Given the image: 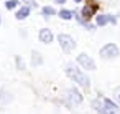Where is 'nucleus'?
I'll list each match as a JSON object with an SVG mask.
<instances>
[{
  "mask_svg": "<svg viewBox=\"0 0 120 114\" xmlns=\"http://www.w3.org/2000/svg\"><path fill=\"white\" fill-rule=\"evenodd\" d=\"M66 74L72 79V81H76L79 86H82V88H89L90 86V83H89V78L76 66V65H72V63H69V65H66Z\"/></svg>",
  "mask_w": 120,
  "mask_h": 114,
  "instance_id": "nucleus-1",
  "label": "nucleus"
},
{
  "mask_svg": "<svg viewBox=\"0 0 120 114\" xmlns=\"http://www.w3.org/2000/svg\"><path fill=\"white\" fill-rule=\"evenodd\" d=\"M92 106L100 112V114H118V107L115 102H112L110 99L104 98V99H95L92 102Z\"/></svg>",
  "mask_w": 120,
  "mask_h": 114,
  "instance_id": "nucleus-2",
  "label": "nucleus"
},
{
  "mask_svg": "<svg viewBox=\"0 0 120 114\" xmlns=\"http://www.w3.org/2000/svg\"><path fill=\"white\" fill-rule=\"evenodd\" d=\"M118 56V48L113 43H107L105 46L100 48V58L102 60H113Z\"/></svg>",
  "mask_w": 120,
  "mask_h": 114,
  "instance_id": "nucleus-3",
  "label": "nucleus"
},
{
  "mask_svg": "<svg viewBox=\"0 0 120 114\" xmlns=\"http://www.w3.org/2000/svg\"><path fill=\"white\" fill-rule=\"evenodd\" d=\"M58 41H59V45H61V48H63L64 51H71V50L76 46V43H74L72 37L64 35V33H61V35L58 37Z\"/></svg>",
  "mask_w": 120,
  "mask_h": 114,
  "instance_id": "nucleus-4",
  "label": "nucleus"
},
{
  "mask_svg": "<svg viewBox=\"0 0 120 114\" xmlns=\"http://www.w3.org/2000/svg\"><path fill=\"white\" fill-rule=\"evenodd\" d=\"M77 63L82 66V68H86V69H95V63H94V60L89 56V55H79L77 56Z\"/></svg>",
  "mask_w": 120,
  "mask_h": 114,
  "instance_id": "nucleus-5",
  "label": "nucleus"
},
{
  "mask_svg": "<svg viewBox=\"0 0 120 114\" xmlns=\"http://www.w3.org/2000/svg\"><path fill=\"white\" fill-rule=\"evenodd\" d=\"M38 37H40V41H43V43H51L53 41V33L48 28H41L40 33H38Z\"/></svg>",
  "mask_w": 120,
  "mask_h": 114,
  "instance_id": "nucleus-6",
  "label": "nucleus"
},
{
  "mask_svg": "<svg viewBox=\"0 0 120 114\" xmlns=\"http://www.w3.org/2000/svg\"><path fill=\"white\" fill-rule=\"evenodd\" d=\"M95 10H97V5H95V4H92V5H90V4H89V5H86V7L82 8L81 15H82V18H86V20H87V18H90V17L95 13Z\"/></svg>",
  "mask_w": 120,
  "mask_h": 114,
  "instance_id": "nucleus-7",
  "label": "nucleus"
},
{
  "mask_svg": "<svg viewBox=\"0 0 120 114\" xmlns=\"http://www.w3.org/2000/svg\"><path fill=\"white\" fill-rule=\"evenodd\" d=\"M68 93H69L68 96L71 98V101H72L74 104H77V102H82V94H81L77 89H74V88H72V89H69Z\"/></svg>",
  "mask_w": 120,
  "mask_h": 114,
  "instance_id": "nucleus-8",
  "label": "nucleus"
},
{
  "mask_svg": "<svg viewBox=\"0 0 120 114\" xmlns=\"http://www.w3.org/2000/svg\"><path fill=\"white\" fill-rule=\"evenodd\" d=\"M28 13H30V7H28V5H25V7H22V8L17 12V15H15V17H17L18 20H25V18L28 17Z\"/></svg>",
  "mask_w": 120,
  "mask_h": 114,
  "instance_id": "nucleus-9",
  "label": "nucleus"
},
{
  "mask_svg": "<svg viewBox=\"0 0 120 114\" xmlns=\"http://www.w3.org/2000/svg\"><path fill=\"white\" fill-rule=\"evenodd\" d=\"M31 58H33V65H35V66L43 63V58H41V55H40L38 51H33V53H31Z\"/></svg>",
  "mask_w": 120,
  "mask_h": 114,
  "instance_id": "nucleus-10",
  "label": "nucleus"
},
{
  "mask_svg": "<svg viewBox=\"0 0 120 114\" xmlns=\"http://www.w3.org/2000/svg\"><path fill=\"white\" fill-rule=\"evenodd\" d=\"M72 15H74V13H72L71 10H61V12H59V17H61L63 20H69V18H72Z\"/></svg>",
  "mask_w": 120,
  "mask_h": 114,
  "instance_id": "nucleus-11",
  "label": "nucleus"
},
{
  "mask_svg": "<svg viewBox=\"0 0 120 114\" xmlns=\"http://www.w3.org/2000/svg\"><path fill=\"white\" fill-rule=\"evenodd\" d=\"M107 22H110V15H99L97 17V25H105Z\"/></svg>",
  "mask_w": 120,
  "mask_h": 114,
  "instance_id": "nucleus-12",
  "label": "nucleus"
},
{
  "mask_svg": "<svg viewBox=\"0 0 120 114\" xmlns=\"http://www.w3.org/2000/svg\"><path fill=\"white\" fill-rule=\"evenodd\" d=\"M76 18H77V22H79L81 25H84V27H86L87 30H94V27H92L90 23H87V22H86V18H82L81 15H76Z\"/></svg>",
  "mask_w": 120,
  "mask_h": 114,
  "instance_id": "nucleus-13",
  "label": "nucleus"
},
{
  "mask_svg": "<svg viewBox=\"0 0 120 114\" xmlns=\"http://www.w3.org/2000/svg\"><path fill=\"white\" fill-rule=\"evenodd\" d=\"M43 15H45L46 18H48V17H51V15H54V8H53V7H49V5H48V7H43Z\"/></svg>",
  "mask_w": 120,
  "mask_h": 114,
  "instance_id": "nucleus-14",
  "label": "nucleus"
},
{
  "mask_svg": "<svg viewBox=\"0 0 120 114\" xmlns=\"http://www.w3.org/2000/svg\"><path fill=\"white\" fill-rule=\"evenodd\" d=\"M18 5V0H7V4H5V7L8 8V10H12V8H15Z\"/></svg>",
  "mask_w": 120,
  "mask_h": 114,
  "instance_id": "nucleus-15",
  "label": "nucleus"
},
{
  "mask_svg": "<svg viewBox=\"0 0 120 114\" xmlns=\"http://www.w3.org/2000/svg\"><path fill=\"white\" fill-rule=\"evenodd\" d=\"M113 96H115L117 102L120 104V86H118V88H115V91H113Z\"/></svg>",
  "mask_w": 120,
  "mask_h": 114,
  "instance_id": "nucleus-16",
  "label": "nucleus"
},
{
  "mask_svg": "<svg viewBox=\"0 0 120 114\" xmlns=\"http://www.w3.org/2000/svg\"><path fill=\"white\" fill-rule=\"evenodd\" d=\"M17 65H18V69H25L23 61H22V58H20V56H17Z\"/></svg>",
  "mask_w": 120,
  "mask_h": 114,
  "instance_id": "nucleus-17",
  "label": "nucleus"
},
{
  "mask_svg": "<svg viewBox=\"0 0 120 114\" xmlns=\"http://www.w3.org/2000/svg\"><path fill=\"white\" fill-rule=\"evenodd\" d=\"M23 2H25V5H28V7H36L35 0H23Z\"/></svg>",
  "mask_w": 120,
  "mask_h": 114,
  "instance_id": "nucleus-18",
  "label": "nucleus"
},
{
  "mask_svg": "<svg viewBox=\"0 0 120 114\" xmlns=\"http://www.w3.org/2000/svg\"><path fill=\"white\" fill-rule=\"evenodd\" d=\"M66 0H56V4H64Z\"/></svg>",
  "mask_w": 120,
  "mask_h": 114,
  "instance_id": "nucleus-19",
  "label": "nucleus"
},
{
  "mask_svg": "<svg viewBox=\"0 0 120 114\" xmlns=\"http://www.w3.org/2000/svg\"><path fill=\"white\" fill-rule=\"evenodd\" d=\"M74 2H81V0H74Z\"/></svg>",
  "mask_w": 120,
  "mask_h": 114,
  "instance_id": "nucleus-20",
  "label": "nucleus"
},
{
  "mask_svg": "<svg viewBox=\"0 0 120 114\" xmlns=\"http://www.w3.org/2000/svg\"><path fill=\"white\" fill-rule=\"evenodd\" d=\"M0 23H2V18H0Z\"/></svg>",
  "mask_w": 120,
  "mask_h": 114,
  "instance_id": "nucleus-21",
  "label": "nucleus"
}]
</instances>
